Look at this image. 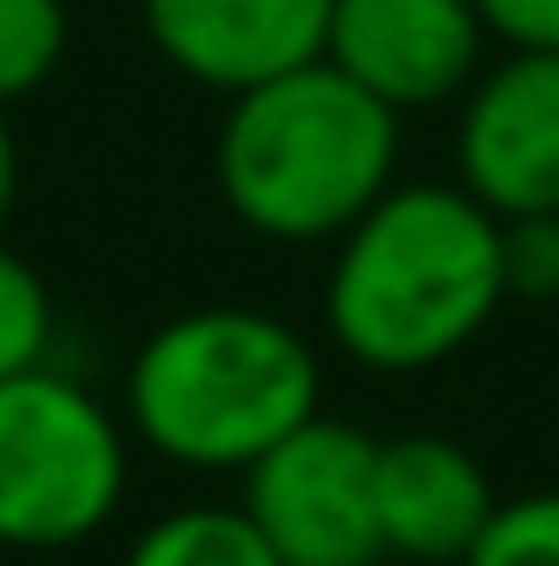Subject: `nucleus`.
Returning a JSON list of instances; mask_svg holds the SVG:
<instances>
[{
	"instance_id": "1",
	"label": "nucleus",
	"mask_w": 559,
	"mask_h": 566,
	"mask_svg": "<svg viewBox=\"0 0 559 566\" xmlns=\"http://www.w3.org/2000/svg\"><path fill=\"white\" fill-rule=\"evenodd\" d=\"M500 310V218L461 185L395 178L329 244L323 329L369 376L454 363Z\"/></svg>"
},
{
	"instance_id": "2",
	"label": "nucleus",
	"mask_w": 559,
	"mask_h": 566,
	"mask_svg": "<svg viewBox=\"0 0 559 566\" xmlns=\"http://www.w3.org/2000/svg\"><path fill=\"white\" fill-rule=\"evenodd\" d=\"M119 416L171 468L244 474L283 434L323 416V363L277 310L198 303L139 343Z\"/></svg>"
},
{
	"instance_id": "3",
	"label": "nucleus",
	"mask_w": 559,
	"mask_h": 566,
	"mask_svg": "<svg viewBox=\"0 0 559 566\" xmlns=\"http://www.w3.org/2000/svg\"><path fill=\"white\" fill-rule=\"evenodd\" d=\"M402 165V119L329 60L238 93L211 171L224 211L271 244H336Z\"/></svg>"
},
{
	"instance_id": "4",
	"label": "nucleus",
	"mask_w": 559,
	"mask_h": 566,
	"mask_svg": "<svg viewBox=\"0 0 559 566\" xmlns=\"http://www.w3.org/2000/svg\"><path fill=\"white\" fill-rule=\"evenodd\" d=\"M133 488V428L86 382L46 369L0 382V547L66 554L106 534Z\"/></svg>"
},
{
	"instance_id": "5",
	"label": "nucleus",
	"mask_w": 559,
	"mask_h": 566,
	"mask_svg": "<svg viewBox=\"0 0 559 566\" xmlns=\"http://www.w3.org/2000/svg\"><path fill=\"white\" fill-rule=\"evenodd\" d=\"M376 434L309 416L271 454L244 468V514L271 541L283 566H382V514H376Z\"/></svg>"
},
{
	"instance_id": "6",
	"label": "nucleus",
	"mask_w": 559,
	"mask_h": 566,
	"mask_svg": "<svg viewBox=\"0 0 559 566\" xmlns=\"http://www.w3.org/2000/svg\"><path fill=\"white\" fill-rule=\"evenodd\" d=\"M454 185L494 218L559 211V53L507 46L461 93Z\"/></svg>"
},
{
	"instance_id": "7",
	"label": "nucleus",
	"mask_w": 559,
	"mask_h": 566,
	"mask_svg": "<svg viewBox=\"0 0 559 566\" xmlns=\"http://www.w3.org/2000/svg\"><path fill=\"white\" fill-rule=\"evenodd\" d=\"M323 60L409 119L461 99L481 80L487 20L474 0H336Z\"/></svg>"
},
{
	"instance_id": "8",
	"label": "nucleus",
	"mask_w": 559,
	"mask_h": 566,
	"mask_svg": "<svg viewBox=\"0 0 559 566\" xmlns=\"http://www.w3.org/2000/svg\"><path fill=\"white\" fill-rule=\"evenodd\" d=\"M336 0H139L151 53L224 99L323 60Z\"/></svg>"
},
{
	"instance_id": "9",
	"label": "nucleus",
	"mask_w": 559,
	"mask_h": 566,
	"mask_svg": "<svg viewBox=\"0 0 559 566\" xmlns=\"http://www.w3.org/2000/svg\"><path fill=\"white\" fill-rule=\"evenodd\" d=\"M500 494L487 468L447 434H395L376 448V514L389 560L461 566Z\"/></svg>"
},
{
	"instance_id": "10",
	"label": "nucleus",
	"mask_w": 559,
	"mask_h": 566,
	"mask_svg": "<svg viewBox=\"0 0 559 566\" xmlns=\"http://www.w3.org/2000/svg\"><path fill=\"white\" fill-rule=\"evenodd\" d=\"M119 566H283V560L271 554V541L257 534V521L244 507L191 501V507H171V514L145 521Z\"/></svg>"
},
{
	"instance_id": "11",
	"label": "nucleus",
	"mask_w": 559,
	"mask_h": 566,
	"mask_svg": "<svg viewBox=\"0 0 559 566\" xmlns=\"http://www.w3.org/2000/svg\"><path fill=\"white\" fill-rule=\"evenodd\" d=\"M66 0H0V106L33 99L66 60Z\"/></svg>"
},
{
	"instance_id": "12",
	"label": "nucleus",
	"mask_w": 559,
	"mask_h": 566,
	"mask_svg": "<svg viewBox=\"0 0 559 566\" xmlns=\"http://www.w3.org/2000/svg\"><path fill=\"white\" fill-rule=\"evenodd\" d=\"M46 356H53V290L13 244H0V382L46 369Z\"/></svg>"
},
{
	"instance_id": "13",
	"label": "nucleus",
	"mask_w": 559,
	"mask_h": 566,
	"mask_svg": "<svg viewBox=\"0 0 559 566\" xmlns=\"http://www.w3.org/2000/svg\"><path fill=\"white\" fill-rule=\"evenodd\" d=\"M461 566H559V488L500 501Z\"/></svg>"
},
{
	"instance_id": "14",
	"label": "nucleus",
	"mask_w": 559,
	"mask_h": 566,
	"mask_svg": "<svg viewBox=\"0 0 559 566\" xmlns=\"http://www.w3.org/2000/svg\"><path fill=\"white\" fill-rule=\"evenodd\" d=\"M500 271L514 303H559V211L500 218Z\"/></svg>"
},
{
	"instance_id": "15",
	"label": "nucleus",
	"mask_w": 559,
	"mask_h": 566,
	"mask_svg": "<svg viewBox=\"0 0 559 566\" xmlns=\"http://www.w3.org/2000/svg\"><path fill=\"white\" fill-rule=\"evenodd\" d=\"M474 7L487 20V40L559 53V0H474Z\"/></svg>"
},
{
	"instance_id": "16",
	"label": "nucleus",
	"mask_w": 559,
	"mask_h": 566,
	"mask_svg": "<svg viewBox=\"0 0 559 566\" xmlns=\"http://www.w3.org/2000/svg\"><path fill=\"white\" fill-rule=\"evenodd\" d=\"M13 191H20V145H13L7 106H0V224H7V211H13Z\"/></svg>"
}]
</instances>
